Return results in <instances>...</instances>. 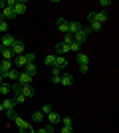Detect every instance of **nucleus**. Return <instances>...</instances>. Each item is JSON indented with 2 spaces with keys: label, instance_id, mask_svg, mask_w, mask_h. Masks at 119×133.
Listing matches in <instances>:
<instances>
[{
  "label": "nucleus",
  "instance_id": "1",
  "mask_svg": "<svg viewBox=\"0 0 119 133\" xmlns=\"http://www.w3.org/2000/svg\"><path fill=\"white\" fill-rule=\"evenodd\" d=\"M12 121H14V125H16L18 129H20V133H36L34 131V127H32V125H28V123L24 121V119H20V117H14V119H12Z\"/></svg>",
  "mask_w": 119,
  "mask_h": 133
},
{
  "label": "nucleus",
  "instance_id": "2",
  "mask_svg": "<svg viewBox=\"0 0 119 133\" xmlns=\"http://www.w3.org/2000/svg\"><path fill=\"white\" fill-rule=\"evenodd\" d=\"M87 20H89V22L103 24L105 20H107V14H105L103 10H99V12H89V14H87Z\"/></svg>",
  "mask_w": 119,
  "mask_h": 133
},
{
  "label": "nucleus",
  "instance_id": "3",
  "mask_svg": "<svg viewBox=\"0 0 119 133\" xmlns=\"http://www.w3.org/2000/svg\"><path fill=\"white\" fill-rule=\"evenodd\" d=\"M87 36H89V30H87V28H81V30H78V32L74 34V42L83 44L85 40H87Z\"/></svg>",
  "mask_w": 119,
  "mask_h": 133
},
{
  "label": "nucleus",
  "instance_id": "4",
  "mask_svg": "<svg viewBox=\"0 0 119 133\" xmlns=\"http://www.w3.org/2000/svg\"><path fill=\"white\" fill-rule=\"evenodd\" d=\"M12 10H14L16 16H22V14H26V10H28V4H26V2H18V0H16V4H14Z\"/></svg>",
  "mask_w": 119,
  "mask_h": 133
},
{
  "label": "nucleus",
  "instance_id": "5",
  "mask_svg": "<svg viewBox=\"0 0 119 133\" xmlns=\"http://www.w3.org/2000/svg\"><path fill=\"white\" fill-rule=\"evenodd\" d=\"M16 40L18 38H14V36H10V34H2V48H12Z\"/></svg>",
  "mask_w": 119,
  "mask_h": 133
},
{
  "label": "nucleus",
  "instance_id": "6",
  "mask_svg": "<svg viewBox=\"0 0 119 133\" xmlns=\"http://www.w3.org/2000/svg\"><path fill=\"white\" fill-rule=\"evenodd\" d=\"M10 50H12V54H14V58H16V56H22V54H24V42L16 40V42H14V46H12Z\"/></svg>",
  "mask_w": 119,
  "mask_h": 133
},
{
  "label": "nucleus",
  "instance_id": "7",
  "mask_svg": "<svg viewBox=\"0 0 119 133\" xmlns=\"http://www.w3.org/2000/svg\"><path fill=\"white\" fill-rule=\"evenodd\" d=\"M0 18H2V20H14V18H16V14H14V10H12V8L4 6V8H2V14H0Z\"/></svg>",
  "mask_w": 119,
  "mask_h": 133
},
{
  "label": "nucleus",
  "instance_id": "8",
  "mask_svg": "<svg viewBox=\"0 0 119 133\" xmlns=\"http://www.w3.org/2000/svg\"><path fill=\"white\" fill-rule=\"evenodd\" d=\"M12 62H14V68H16V70H24V68H26V64H28V62H26V58H24V54H22V56H16Z\"/></svg>",
  "mask_w": 119,
  "mask_h": 133
},
{
  "label": "nucleus",
  "instance_id": "9",
  "mask_svg": "<svg viewBox=\"0 0 119 133\" xmlns=\"http://www.w3.org/2000/svg\"><path fill=\"white\" fill-rule=\"evenodd\" d=\"M75 62H78L79 66H89V56L78 52V54H75Z\"/></svg>",
  "mask_w": 119,
  "mask_h": 133
},
{
  "label": "nucleus",
  "instance_id": "10",
  "mask_svg": "<svg viewBox=\"0 0 119 133\" xmlns=\"http://www.w3.org/2000/svg\"><path fill=\"white\" fill-rule=\"evenodd\" d=\"M46 119H48V123H50V125H58V123H60V119H62V115H60V113H56V111H52V113H48V115H46Z\"/></svg>",
  "mask_w": 119,
  "mask_h": 133
},
{
  "label": "nucleus",
  "instance_id": "11",
  "mask_svg": "<svg viewBox=\"0 0 119 133\" xmlns=\"http://www.w3.org/2000/svg\"><path fill=\"white\" fill-rule=\"evenodd\" d=\"M54 68H56V70H60V72H62L64 68H68V60H66L64 56H56V64H54Z\"/></svg>",
  "mask_w": 119,
  "mask_h": 133
},
{
  "label": "nucleus",
  "instance_id": "12",
  "mask_svg": "<svg viewBox=\"0 0 119 133\" xmlns=\"http://www.w3.org/2000/svg\"><path fill=\"white\" fill-rule=\"evenodd\" d=\"M0 68H2V76H4V78H6V72L14 68V62H12V60H2V64H0Z\"/></svg>",
  "mask_w": 119,
  "mask_h": 133
},
{
  "label": "nucleus",
  "instance_id": "13",
  "mask_svg": "<svg viewBox=\"0 0 119 133\" xmlns=\"http://www.w3.org/2000/svg\"><path fill=\"white\" fill-rule=\"evenodd\" d=\"M18 83H20V85H30V83H32V78H30L28 74L20 72V76H18Z\"/></svg>",
  "mask_w": 119,
  "mask_h": 133
},
{
  "label": "nucleus",
  "instance_id": "14",
  "mask_svg": "<svg viewBox=\"0 0 119 133\" xmlns=\"http://www.w3.org/2000/svg\"><path fill=\"white\" fill-rule=\"evenodd\" d=\"M20 94L28 99V97H32V95H34V88H32V85H22V88H20Z\"/></svg>",
  "mask_w": 119,
  "mask_h": 133
},
{
  "label": "nucleus",
  "instance_id": "15",
  "mask_svg": "<svg viewBox=\"0 0 119 133\" xmlns=\"http://www.w3.org/2000/svg\"><path fill=\"white\" fill-rule=\"evenodd\" d=\"M56 54H58V56L69 54V46H68V44H64V42H62V44H58V46H56Z\"/></svg>",
  "mask_w": 119,
  "mask_h": 133
},
{
  "label": "nucleus",
  "instance_id": "16",
  "mask_svg": "<svg viewBox=\"0 0 119 133\" xmlns=\"http://www.w3.org/2000/svg\"><path fill=\"white\" fill-rule=\"evenodd\" d=\"M78 30H81V24H79V22H68V34L74 36Z\"/></svg>",
  "mask_w": 119,
  "mask_h": 133
},
{
  "label": "nucleus",
  "instance_id": "17",
  "mask_svg": "<svg viewBox=\"0 0 119 133\" xmlns=\"http://www.w3.org/2000/svg\"><path fill=\"white\" fill-rule=\"evenodd\" d=\"M58 28L62 34H68V20L66 18H58Z\"/></svg>",
  "mask_w": 119,
  "mask_h": 133
},
{
  "label": "nucleus",
  "instance_id": "18",
  "mask_svg": "<svg viewBox=\"0 0 119 133\" xmlns=\"http://www.w3.org/2000/svg\"><path fill=\"white\" fill-rule=\"evenodd\" d=\"M18 76H20V70H16V68H12V70H8V72H6V78L12 79V82H16Z\"/></svg>",
  "mask_w": 119,
  "mask_h": 133
},
{
  "label": "nucleus",
  "instance_id": "19",
  "mask_svg": "<svg viewBox=\"0 0 119 133\" xmlns=\"http://www.w3.org/2000/svg\"><path fill=\"white\" fill-rule=\"evenodd\" d=\"M60 79H62V72L60 70H56V68H52V83H60Z\"/></svg>",
  "mask_w": 119,
  "mask_h": 133
},
{
  "label": "nucleus",
  "instance_id": "20",
  "mask_svg": "<svg viewBox=\"0 0 119 133\" xmlns=\"http://www.w3.org/2000/svg\"><path fill=\"white\" fill-rule=\"evenodd\" d=\"M0 54H2L4 60H14V54H12L10 48H2V46H0Z\"/></svg>",
  "mask_w": 119,
  "mask_h": 133
},
{
  "label": "nucleus",
  "instance_id": "21",
  "mask_svg": "<svg viewBox=\"0 0 119 133\" xmlns=\"http://www.w3.org/2000/svg\"><path fill=\"white\" fill-rule=\"evenodd\" d=\"M24 74H28L30 78H34V76H36V64H26V68H24Z\"/></svg>",
  "mask_w": 119,
  "mask_h": 133
},
{
  "label": "nucleus",
  "instance_id": "22",
  "mask_svg": "<svg viewBox=\"0 0 119 133\" xmlns=\"http://www.w3.org/2000/svg\"><path fill=\"white\" fill-rule=\"evenodd\" d=\"M8 94H10V83L2 82V83H0V95H4V97H6Z\"/></svg>",
  "mask_w": 119,
  "mask_h": 133
},
{
  "label": "nucleus",
  "instance_id": "23",
  "mask_svg": "<svg viewBox=\"0 0 119 133\" xmlns=\"http://www.w3.org/2000/svg\"><path fill=\"white\" fill-rule=\"evenodd\" d=\"M44 64H46V66H50V68H54V64H56V56H54V54H48L44 58Z\"/></svg>",
  "mask_w": 119,
  "mask_h": 133
},
{
  "label": "nucleus",
  "instance_id": "24",
  "mask_svg": "<svg viewBox=\"0 0 119 133\" xmlns=\"http://www.w3.org/2000/svg\"><path fill=\"white\" fill-rule=\"evenodd\" d=\"M60 83H62V85H72V83H74V78H72L69 74H66V76H62Z\"/></svg>",
  "mask_w": 119,
  "mask_h": 133
},
{
  "label": "nucleus",
  "instance_id": "25",
  "mask_svg": "<svg viewBox=\"0 0 119 133\" xmlns=\"http://www.w3.org/2000/svg\"><path fill=\"white\" fill-rule=\"evenodd\" d=\"M60 123H62L64 127H74V121H72V117H62V119H60Z\"/></svg>",
  "mask_w": 119,
  "mask_h": 133
},
{
  "label": "nucleus",
  "instance_id": "26",
  "mask_svg": "<svg viewBox=\"0 0 119 133\" xmlns=\"http://www.w3.org/2000/svg\"><path fill=\"white\" fill-rule=\"evenodd\" d=\"M2 105H4V111L14 109V99H4V101H2Z\"/></svg>",
  "mask_w": 119,
  "mask_h": 133
},
{
  "label": "nucleus",
  "instance_id": "27",
  "mask_svg": "<svg viewBox=\"0 0 119 133\" xmlns=\"http://www.w3.org/2000/svg\"><path fill=\"white\" fill-rule=\"evenodd\" d=\"M101 26L103 24H97V22H91V26L87 28V30H89V32H99V30H101Z\"/></svg>",
  "mask_w": 119,
  "mask_h": 133
},
{
  "label": "nucleus",
  "instance_id": "28",
  "mask_svg": "<svg viewBox=\"0 0 119 133\" xmlns=\"http://www.w3.org/2000/svg\"><path fill=\"white\" fill-rule=\"evenodd\" d=\"M44 113H42V111H34V113H32V119H34V121H42V119H44Z\"/></svg>",
  "mask_w": 119,
  "mask_h": 133
},
{
  "label": "nucleus",
  "instance_id": "29",
  "mask_svg": "<svg viewBox=\"0 0 119 133\" xmlns=\"http://www.w3.org/2000/svg\"><path fill=\"white\" fill-rule=\"evenodd\" d=\"M26 101V97H24L22 94H16V97H14V105H20V103H24Z\"/></svg>",
  "mask_w": 119,
  "mask_h": 133
},
{
  "label": "nucleus",
  "instance_id": "30",
  "mask_svg": "<svg viewBox=\"0 0 119 133\" xmlns=\"http://www.w3.org/2000/svg\"><path fill=\"white\" fill-rule=\"evenodd\" d=\"M79 50H81V44H78V42H72V44H69V52H75V54H78Z\"/></svg>",
  "mask_w": 119,
  "mask_h": 133
},
{
  "label": "nucleus",
  "instance_id": "31",
  "mask_svg": "<svg viewBox=\"0 0 119 133\" xmlns=\"http://www.w3.org/2000/svg\"><path fill=\"white\" fill-rule=\"evenodd\" d=\"M0 32L8 34V22H6V20H0Z\"/></svg>",
  "mask_w": 119,
  "mask_h": 133
},
{
  "label": "nucleus",
  "instance_id": "32",
  "mask_svg": "<svg viewBox=\"0 0 119 133\" xmlns=\"http://www.w3.org/2000/svg\"><path fill=\"white\" fill-rule=\"evenodd\" d=\"M24 58H26V62H28V64H34V60H36V54L28 52V54H24Z\"/></svg>",
  "mask_w": 119,
  "mask_h": 133
},
{
  "label": "nucleus",
  "instance_id": "33",
  "mask_svg": "<svg viewBox=\"0 0 119 133\" xmlns=\"http://www.w3.org/2000/svg\"><path fill=\"white\" fill-rule=\"evenodd\" d=\"M72 42H74V36H72V34H64V44H72Z\"/></svg>",
  "mask_w": 119,
  "mask_h": 133
},
{
  "label": "nucleus",
  "instance_id": "34",
  "mask_svg": "<svg viewBox=\"0 0 119 133\" xmlns=\"http://www.w3.org/2000/svg\"><path fill=\"white\" fill-rule=\"evenodd\" d=\"M99 6L101 8H109V6H113V2L111 0H99Z\"/></svg>",
  "mask_w": 119,
  "mask_h": 133
},
{
  "label": "nucleus",
  "instance_id": "35",
  "mask_svg": "<svg viewBox=\"0 0 119 133\" xmlns=\"http://www.w3.org/2000/svg\"><path fill=\"white\" fill-rule=\"evenodd\" d=\"M20 88H22L20 83H12V85H10V91H14V94H20Z\"/></svg>",
  "mask_w": 119,
  "mask_h": 133
},
{
  "label": "nucleus",
  "instance_id": "36",
  "mask_svg": "<svg viewBox=\"0 0 119 133\" xmlns=\"http://www.w3.org/2000/svg\"><path fill=\"white\" fill-rule=\"evenodd\" d=\"M42 113H44V115H48V113H52V105H48V103H46V105L42 107Z\"/></svg>",
  "mask_w": 119,
  "mask_h": 133
},
{
  "label": "nucleus",
  "instance_id": "37",
  "mask_svg": "<svg viewBox=\"0 0 119 133\" xmlns=\"http://www.w3.org/2000/svg\"><path fill=\"white\" fill-rule=\"evenodd\" d=\"M6 115H8V119H14L16 117V113H14V109H8V111H4Z\"/></svg>",
  "mask_w": 119,
  "mask_h": 133
},
{
  "label": "nucleus",
  "instance_id": "38",
  "mask_svg": "<svg viewBox=\"0 0 119 133\" xmlns=\"http://www.w3.org/2000/svg\"><path fill=\"white\" fill-rule=\"evenodd\" d=\"M79 72H81V74H87V72H89V66H79Z\"/></svg>",
  "mask_w": 119,
  "mask_h": 133
},
{
  "label": "nucleus",
  "instance_id": "39",
  "mask_svg": "<svg viewBox=\"0 0 119 133\" xmlns=\"http://www.w3.org/2000/svg\"><path fill=\"white\" fill-rule=\"evenodd\" d=\"M60 133H74V129H72V127H62Z\"/></svg>",
  "mask_w": 119,
  "mask_h": 133
},
{
  "label": "nucleus",
  "instance_id": "40",
  "mask_svg": "<svg viewBox=\"0 0 119 133\" xmlns=\"http://www.w3.org/2000/svg\"><path fill=\"white\" fill-rule=\"evenodd\" d=\"M36 133H46V127H42V129H38Z\"/></svg>",
  "mask_w": 119,
  "mask_h": 133
},
{
  "label": "nucleus",
  "instance_id": "41",
  "mask_svg": "<svg viewBox=\"0 0 119 133\" xmlns=\"http://www.w3.org/2000/svg\"><path fill=\"white\" fill-rule=\"evenodd\" d=\"M0 8H4V0H0Z\"/></svg>",
  "mask_w": 119,
  "mask_h": 133
},
{
  "label": "nucleus",
  "instance_id": "42",
  "mask_svg": "<svg viewBox=\"0 0 119 133\" xmlns=\"http://www.w3.org/2000/svg\"><path fill=\"white\" fill-rule=\"evenodd\" d=\"M0 111H4V105H2V103H0Z\"/></svg>",
  "mask_w": 119,
  "mask_h": 133
},
{
  "label": "nucleus",
  "instance_id": "43",
  "mask_svg": "<svg viewBox=\"0 0 119 133\" xmlns=\"http://www.w3.org/2000/svg\"><path fill=\"white\" fill-rule=\"evenodd\" d=\"M2 82H4V78H2V76H0V83H2Z\"/></svg>",
  "mask_w": 119,
  "mask_h": 133
}]
</instances>
